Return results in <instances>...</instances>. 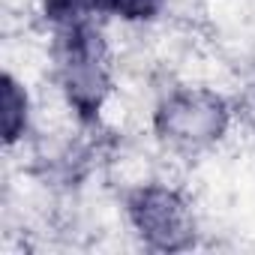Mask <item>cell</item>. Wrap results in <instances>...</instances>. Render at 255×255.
I'll list each match as a JSON object with an SVG mask.
<instances>
[{"label":"cell","mask_w":255,"mask_h":255,"mask_svg":"<svg viewBox=\"0 0 255 255\" xmlns=\"http://www.w3.org/2000/svg\"><path fill=\"white\" fill-rule=\"evenodd\" d=\"M129 216L138 234L159 249H183L192 243V216L183 198L162 186H144L129 198Z\"/></svg>","instance_id":"obj_2"},{"label":"cell","mask_w":255,"mask_h":255,"mask_svg":"<svg viewBox=\"0 0 255 255\" xmlns=\"http://www.w3.org/2000/svg\"><path fill=\"white\" fill-rule=\"evenodd\" d=\"M159 3L162 0H42L45 12L54 18V21H78L84 12H111V15H120L126 21H144V18H153L159 12Z\"/></svg>","instance_id":"obj_4"},{"label":"cell","mask_w":255,"mask_h":255,"mask_svg":"<svg viewBox=\"0 0 255 255\" xmlns=\"http://www.w3.org/2000/svg\"><path fill=\"white\" fill-rule=\"evenodd\" d=\"M156 129L174 144H207L225 129V105L213 93H177L159 108Z\"/></svg>","instance_id":"obj_3"},{"label":"cell","mask_w":255,"mask_h":255,"mask_svg":"<svg viewBox=\"0 0 255 255\" xmlns=\"http://www.w3.org/2000/svg\"><path fill=\"white\" fill-rule=\"evenodd\" d=\"M60 57V75L69 102L81 117H93L102 105V96L108 90V69H105V45L102 36L81 24L72 21L66 33L60 36L57 45Z\"/></svg>","instance_id":"obj_1"},{"label":"cell","mask_w":255,"mask_h":255,"mask_svg":"<svg viewBox=\"0 0 255 255\" xmlns=\"http://www.w3.org/2000/svg\"><path fill=\"white\" fill-rule=\"evenodd\" d=\"M27 120V96L18 90L12 78H3V135L6 141H15Z\"/></svg>","instance_id":"obj_5"}]
</instances>
